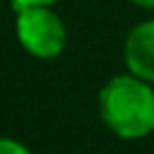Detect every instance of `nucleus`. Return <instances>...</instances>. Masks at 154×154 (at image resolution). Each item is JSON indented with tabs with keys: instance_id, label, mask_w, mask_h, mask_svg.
I'll list each match as a JSON object with an SVG mask.
<instances>
[{
	"instance_id": "5",
	"label": "nucleus",
	"mask_w": 154,
	"mask_h": 154,
	"mask_svg": "<svg viewBox=\"0 0 154 154\" xmlns=\"http://www.w3.org/2000/svg\"><path fill=\"white\" fill-rule=\"evenodd\" d=\"M60 0H10L12 10H22V7H34V5H58Z\"/></svg>"
},
{
	"instance_id": "6",
	"label": "nucleus",
	"mask_w": 154,
	"mask_h": 154,
	"mask_svg": "<svg viewBox=\"0 0 154 154\" xmlns=\"http://www.w3.org/2000/svg\"><path fill=\"white\" fill-rule=\"evenodd\" d=\"M128 2L140 7V10H154V0H128Z\"/></svg>"
},
{
	"instance_id": "2",
	"label": "nucleus",
	"mask_w": 154,
	"mask_h": 154,
	"mask_svg": "<svg viewBox=\"0 0 154 154\" xmlns=\"http://www.w3.org/2000/svg\"><path fill=\"white\" fill-rule=\"evenodd\" d=\"M53 7L55 5H34L14 10L17 43L31 58L55 60L67 46V26Z\"/></svg>"
},
{
	"instance_id": "3",
	"label": "nucleus",
	"mask_w": 154,
	"mask_h": 154,
	"mask_svg": "<svg viewBox=\"0 0 154 154\" xmlns=\"http://www.w3.org/2000/svg\"><path fill=\"white\" fill-rule=\"evenodd\" d=\"M125 67L154 84V17L137 22L123 41Z\"/></svg>"
},
{
	"instance_id": "1",
	"label": "nucleus",
	"mask_w": 154,
	"mask_h": 154,
	"mask_svg": "<svg viewBox=\"0 0 154 154\" xmlns=\"http://www.w3.org/2000/svg\"><path fill=\"white\" fill-rule=\"evenodd\" d=\"M96 111L113 137L144 140L154 135V84L130 70L111 75L96 94Z\"/></svg>"
},
{
	"instance_id": "4",
	"label": "nucleus",
	"mask_w": 154,
	"mask_h": 154,
	"mask_svg": "<svg viewBox=\"0 0 154 154\" xmlns=\"http://www.w3.org/2000/svg\"><path fill=\"white\" fill-rule=\"evenodd\" d=\"M0 154H31V149L24 142H19L17 137L0 135Z\"/></svg>"
}]
</instances>
